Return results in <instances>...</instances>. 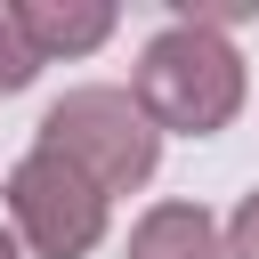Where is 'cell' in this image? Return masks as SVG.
Masks as SVG:
<instances>
[{
	"instance_id": "1",
	"label": "cell",
	"mask_w": 259,
	"mask_h": 259,
	"mask_svg": "<svg viewBox=\"0 0 259 259\" xmlns=\"http://www.w3.org/2000/svg\"><path fill=\"white\" fill-rule=\"evenodd\" d=\"M130 97L146 105V121H154V130L219 138V130L243 113V57H235V40H227V32L170 16V24L138 49Z\"/></svg>"
},
{
	"instance_id": "4",
	"label": "cell",
	"mask_w": 259,
	"mask_h": 259,
	"mask_svg": "<svg viewBox=\"0 0 259 259\" xmlns=\"http://www.w3.org/2000/svg\"><path fill=\"white\" fill-rule=\"evenodd\" d=\"M16 24L32 40V57H89L113 32V0H16Z\"/></svg>"
},
{
	"instance_id": "8",
	"label": "cell",
	"mask_w": 259,
	"mask_h": 259,
	"mask_svg": "<svg viewBox=\"0 0 259 259\" xmlns=\"http://www.w3.org/2000/svg\"><path fill=\"white\" fill-rule=\"evenodd\" d=\"M0 259H16V235H8V227H0Z\"/></svg>"
},
{
	"instance_id": "7",
	"label": "cell",
	"mask_w": 259,
	"mask_h": 259,
	"mask_svg": "<svg viewBox=\"0 0 259 259\" xmlns=\"http://www.w3.org/2000/svg\"><path fill=\"white\" fill-rule=\"evenodd\" d=\"M227 259H259V186L235 202V219H227Z\"/></svg>"
},
{
	"instance_id": "5",
	"label": "cell",
	"mask_w": 259,
	"mask_h": 259,
	"mask_svg": "<svg viewBox=\"0 0 259 259\" xmlns=\"http://www.w3.org/2000/svg\"><path fill=\"white\" fill-rule=\"evenodd\" d=\"M130 259H227L202 202H154L130 227Z\"/></svg>"
},
{
	"instance_id": "3",
	"label": "cell",
	"mask_w": 259,
	"mask_h": 259,
	"mask_svg": "<svg viewBox=\"0 0 259 259\" xmlns=\"http://www.w3.org/2000/svg\"><path fill=\"white\" fill-rule=\"evenodd\" d=\"M105 210H113V194L89 186L65 154H40L32 146L8 170V219L32 243V259H89L105 243Z\"/></svg>"
},
{
	"instance_id": "2",
	"label": "cell",
	"mask_w": 259,
	"mask_h": 259,
	"mask_svg": "<svg viewBox=\"0 0 259 259\" xmlns=\"http://www.w3.org/2000/svg\"><path fill=\"white\" fill-rule=\"evenodd\" d=\"M40 154H65L89 186H105V194H138L146 178H154V162H162V130L146 121V105L130 97V89H105V81H89V89H65L49 113H40Z\"/></svg>"
},
{
	"instance_id": "6",
	"label": "cell",
	"mask_w": 259,
	"mask_h": 259,
	"mask_svg": "<svg viewBox=\"0 0 259 259\" xmlns=\"http://www.w3.org/2000/svg\"><path fill=\"white\" fill-rule=\"evenodd\" d=\"M32 73H40V57H32V40L16 24V0H0V97H16Z\"/></svg>"
}]
</instances>
